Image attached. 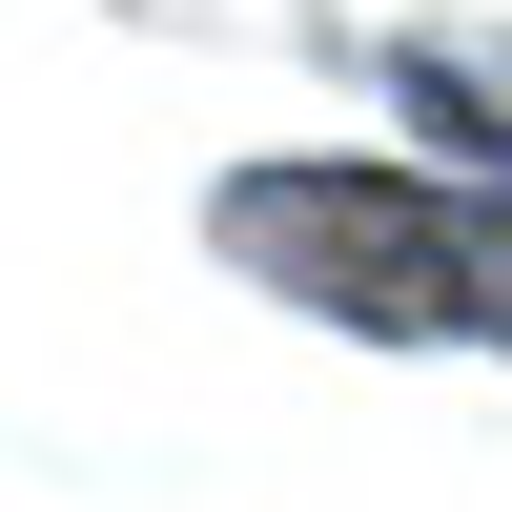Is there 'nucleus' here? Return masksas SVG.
<instances>
[{"instance_id": "nucleus-1", "label": "nucleus", "mask_w": 512, "mask_h": 512, "mask_svg": "<svg viewBox=\"0 0 512 512\" xmlns=\"http://www.w3.org/2000/svg\"><path fill=\"white\" fill-rule=\"evenodd\" d=\"M205 246H226L267 308L349 328V349H512V185L451 144H287L205 185Z\"/></svg>"}, {"instance_id": "nucleus-2", "label": "nucleus", "mask_w": 512, "mask_h": 512, "mask_svg": "<svg viewBox=\"0 0 512 512\" xmlns=\"http://www.w3.org/2000/svg\"><path fill=\"white\" fill-rule=\"evenodd\" d=\"M369 82H390L410 144H451V164L512 185V21H410V41H369Z\"/></svg>"}]
</instances>
